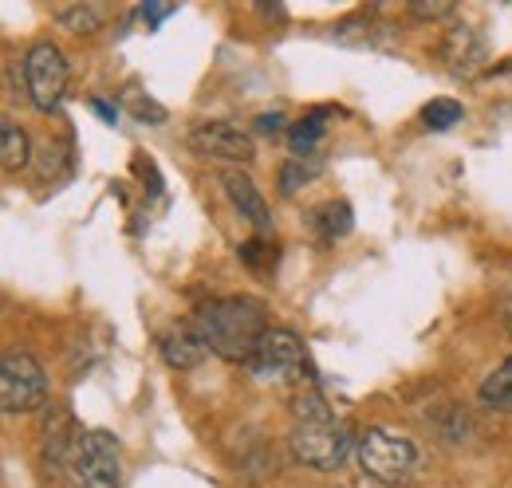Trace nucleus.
Masks as SVG:
<instances>
[{
  "instance_id": "5",
  "label": "nucleus",
  "mask_w": 512,
  "mask_h": 488,
  "mask_svg": "<svg viewBox=\"0 0 512 488\" xmlns=\"http://www.w3.org/2000/svg\"><path fill=\"white\" fill-rule=\"evenodd\" d=\"M71 481H75V488H119V481H123L119 441L107 429L79 433V445L71 457Z\"/></svg>"
},
{
  "instance_id": "17",
  "label": "nucleus",
  "mask_w": 512,
  "mask_h": 488,
  "mask_svg": "<svg viewBox=\"0 0 512 488\" xmlns=\"http://www.w3.org/2000/svg\"><path fill=\"white\" fill-rule=\"evenodd\" d=\"M320 138H323V115H308V119L292 122V130H288V146H292L296 158H312L316 146H320Z\"/></svg>"
},
{
  "instance_id": "10",
  "label": "nucleus",
  "mask_w": 512,
  "mask_h": 488,
  "mask_svg": "<svg viewBox=\"0 0 512 488\" xmlns=\"http://www.w3.org/2000/svg\"><path fill=\"white\" fill-rule=\"evenodd\" d=\"M79 433H83V429L71 426V418H67L64 410L56 414V422H48V426H44V441H40V461H44L48 477L71 473V457H75Z\"/></svg>"
},
{
  "instance_id": "7",
  "label": "nucleus",
  "mask_w": 512,
  "mask_h": 488,
  "mask_svg": "<svg viewBox=\"0 0 512 488\" xmlns=\"http://www.w3.org/2000/svg\"><path fill=\"white\" fill-rule=\"evenodd\" d=\"M249 374L260 378V382H300L304 378V343L284 331V327H268V335L260 339L256 355L249 359Z\"/></svg>"
},
{
  "instance_id": "20",
  "label": "nucleus",
  "mask_w": 512,
  "mask_h": 488,
  "mask_svg": "<svg viewBox=\"0 0 512 488\" xmlns=\"http://www.w3.org/2000/svg\"><path fill=\"white\" fill-rule=\"evenodd\" d=\"M461 119H465V111H461V103H453V99H434V103H426V111H422L426 130H449V126H457Z\"/></svg>"
},
{
  "instance_id": "25",
  "label": "nucleus",
  "mask_w": 512,
  "mask_h": 488,
  "mask_svg": "<svg viewBox=\"0 0 512 488\" xmlns=\"http://www.w3.org/2000/svg\"><path fill=\"white\" fill-rule=\"evenodd\" d=\"M91 107H95V115H103V119H107V122H115V119H119V111H115L111 103H103V99H95Z\"/></svg>"
},
{
  "instance_id": "12",
  "label": "nucleus",
  "mask_w": 512,
  "mask_h": 488,
  "mask_svg": "<svg viewBox=\"0 0 512 488\" xmlns=\"http://www.w3.org/2000/svg\"><path fill=\"white\" fill-rule=\"evenodd\" d=\"M158 351H162V363L170 370H193L209 351L201 343V335L193 331V323H174L158 335Z\"/></svg>"
},
{
  "instance_id": "21",
  "label": "nucleus",
  "mask_w": 512,
  "mask_h": 488,
  "mask_svg": "<svg viewBox=\"0 0 512 488\" xmlns=\"http://www.w3.org/2000/svg\"><path fill=\"white\" fill-rule=\"evenodd\" d=\"M178 12V4H138V20L146 24V28H158L162 20H170Z\"/></svg>"
},
{
  "instance_id": "1",
  "label": "nucleus",
  "mask_w": 512,
  "mask_h": 488,
  "mask_svg": "<svg viewBox=\"0 0 512 488\" xmlns=\"http://www.w3.org/2000/svg\"><path fill=\"white\" fill-rule=\"evenodd\" d=\"M193 331L201 335L205 351L225 359V363H249L260 347V339L268 335V319L264 307L249 296H225V300H209L193 311Z\"/></svg>"
},
{
  "instance_id": "2",
  "label": "nucleus",
  "mask_w": 512,
  "mask_h": 488,
  "mask_svg": "<svg viewBox=\"0 0 512 488\" xmlns=\"http://www.w3.org/2000/svg\"><path fill=\"white\" fill-rule=\"evenodd\" d=\"M355 457H359V469H363L371 481H379V485H386V488L406 485V481L414 477V469H418V449H414V441L383 426L367 429V433L359 437Z\"/></svg>"
},
{
  "instance_id": "18",
  "label": "nucleus",
  "mask_w": 512,
  "mask_h": 488,
  "mask_svg": "<svg viewBox=\"0 0 512 488\" xmlns=\"http://www.w3.org/2000/svg\"><path fill=\"white\" fill-rule=\"evenodd\" d=\"M320 170H323V158H316V154H312V158H292V162L280 170V193L292 197L300 185H308Z\"/></svg>"
},
{
  "instance_id": "15",
  "label": "nucleus",
  "mask_w": 512,
  "mask_h": 488,
  "mask_svg": "<svg viewBox=\"0 0 512 488\" xmlns=\"http://www.w3.org/2000/svg\"><path fill=\"white\" fill-rule=\"evenodd\" d=\"M312 225H316V233H320L323 241H339V237H347L351 233V205L347 201H327L320 205L316 213H312Z\"/></svg>"
},
{
  "instance_id": "4",
  "label": "nucleus",
  "mask_w": 512,
  "mask_h": 488,
  "mask_svg": "<svg viewBox=\"0 0 512 488\" xmlns=\"http://www.w3.org/2000/svg\"><path fill=\"white\" fill-rule=\"evenodd\" d=\"M0 406L4 414H36L48 406V374L28 351H8L0 363Z\"/></svg>"
},
{
  "instance_id": "8",
  "label": "nucleus",
  "mask_w": 512,
  "mask_h": 488,
  "mask_svg": "<svg viewBox=\"0 0 512 488\" xmlns=\"http://www.w3.org/2000/svg\"><path fill=\"white\" fill-rule=\"evenodd\" d=\"M190 150L201 158H213V162H237V166H249L256 158L253 138L233 126V122H197L190 130Z\"/></svg>"
},
{
  "instance_id": "3",
  "label": "nucleus",
  "mask_w": 512,
  "mask_h": 488,
  "mask_svg": "<svg viewBox=\"0 0 512 488\" xmlns=\"http://www.w3.org/2000/svg\"><path fill=\"white\" fill-rule=\"evenodd\" d=\"M288 445H292V457L300 465H308L316 473H331V469H339L347 461L355 437H351L347 422H339L331 414V418H320V422H296Z\"/></svg>"
},
{
  "instance_id": "26",
  "label": "nucleus",
  "mask_w": 512,
  "mask_h": 488,
  "mask_svg": "<svg viewBox=\"0 0 512 488\" xmlns=\"http://www.w3.org/2000/svg\"><path fill=\"white\" fill-rule=\"evenodd\" d=\"M501 319H505V327L512 331V300H505V311H501Z\"/></svg>"
},
{
  "instance_id": "6",
  "label": "nucleus",
  "mask_w": 512,
  "mask_h": 488,
  "mask_svg": "<svg viewBox=\"0 0 512 488\" xmlns=\"http://www.w3.org/2000/svg\"><path fill=\"white\" fill-rule=\"evenodd\" d=\"M24 83L36 111H56L67 91V60L52 40H40L24 56Z\"/></svg>"
},
{
  "instance_id": "13",
  "label": "nucleus",
  "mask_w": 512,
  "mask_h": 488,
  "mask_svg": "<svg viewBox=\"0 0 512 488\" xmlns=\"http://www.w3.org/2000/svg\"><path fill=\"white\" fill-rule=\"evenodd\" d=\"M477 402L493 414H512V359H505L501 366H493L481 386H477Z\"/></svg>"
},
{
  "instance_id": "22",
  "label": "nucleus",
  "mask_w": 512,
  "mask_h": 488,
  "mask_svg": "<svg viewBox=\"0 0 512 488\" xmlns=\"http://www.w3.org/2000/svg\"><path fill=\"white\" fill-rule=\"evenodd\" d=\"M130 111H134V119H150L154 122V126H158V122H166V111H162V107H158V103H150V99H142V95H130Z\"/></svg>"
},
{
  "instance_id": "9",
  "label": "nucleus",
  "mask_w": 512,
  "mask_h": 488,
  "mask_svg": "<svg viewBox=\"0 0 512 488\" xmlns=\"http://www.w3.org/2000/svg\"><path fill=\"white\" fill-rule=\"evenodd\" d=\"M221 185H225V193H229V201H233V209L253 225L256 233H272V213H268V201L260 197V189L249 174H241V170H225L221 174Z\"/></svg>"
},
{
  "instance_id": "14",
  "label": "nucleus",
  "mask_w": 512,
  "mask_h": 488,
  "mask_svg": "<svg viewBox=\"0 0 512 488\" xmlns=\"http://www.w3.org/2000/svg\"><path fill=\"white\" fill-rule=\"evenodd\" d=\"M52 16H56L60 28L75 32V36H87V32H99V28H103L107 8H103V4H56Z\"/></svg>"
},
{
  "instance_id": "24",
  "label": "nucleus",
  "mask_w": 512,
  "mask_h": 488,
  "mask_svg": "<svg viewBox=\"0 0 512 488\" xmlns=\"http://www.w3.org/2000/svg\"><path fill=\"white\" fill-rule=\"evenodd\" d=\"M410 12L422 16V20H442V16L453 12V4H410Z\"/></svg>"
},
{
  "instance_id": "11",
  "label": "nucleus",
  "mask_w": 512,
  "mask_h": 488,
  "mask_svg": "<svg viewBox=\"0 0 512 488\" xmlns=\"http://www.w3.org/2000/svg\"><path fill=\"white\" fill-rule=\"evenodd\" d=\"M442 60L453 75H473L477 67H485L489 60V52H485V40H481V32L473 28V24H457V28H449L446 44H442Z\"/></svg>"
},
{
  "instance_id": "16",
  "label": "nucleus",
  "mask_w": 512,
  "mask_h": 488,
  "mask_svg": "<svg viewBox=\"0 0 512 488\" xmlns=\"http://www.w3.org/2000/svg\"><path fill=\"white\" fill-rule=\"evenodd\" d=\"M0 166H4L8 174H16V170L28 166V134L12 119L0 122Z\"/></svg>"
},
{
  "instance_id": "23",
  "label": "nucleus",
  "mask_w": 512,
  "mask_h": 488,
  "mask_svg": "<svg viewBox=\"0 0 512 488\" xmlns=\"http://www.w3.org/2000/svg\"><path fill=\"white\" fill-rule=\"evenodd\" d=\"M288 126V119L280 115V111H264L260 119H256V134H280Z\"/></svg>"
},
{
  "instance_id": "19",
  "label": "nucleus",
  "mask_w": 512,
  "mask_h": 488,
  "mask_svg": "<svg viewBox=\"0 0 512 488\" xmlns=\"http://www.w3.org/2000/svg\"><path fill=\"white\" fill-rule=\"evenodd\" d=\"M292 414H296V422H320V418H331L327 398H323L316 386H300V390H296V398H292Z\"/></svg>"
}]
</instances>
